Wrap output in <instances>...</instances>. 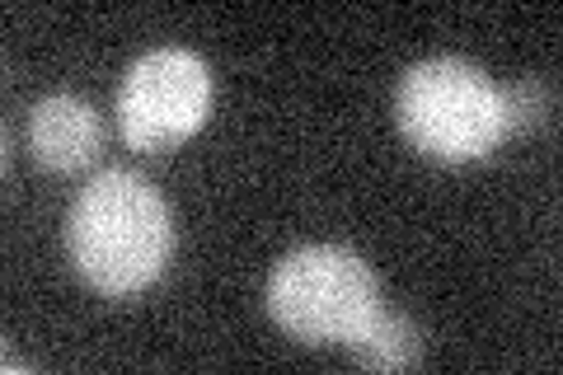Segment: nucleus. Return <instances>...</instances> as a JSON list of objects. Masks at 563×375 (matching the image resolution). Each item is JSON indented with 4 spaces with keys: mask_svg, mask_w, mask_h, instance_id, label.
Segmentation results:
<instances>
[{
    "mask_svg": "<svg viewBox=\"0 0 563 375\" xmlns=\"http://www.w3.org/2000/svg\"><path fill=\"white\" fill-rule=\"evenodd\" d=\"M66 254L99 296H136L174 258V211L146 174L103 169L66 211Z\"/></svg>",
    "mask_w": 563,
    "mask_h": 375,
    "instance_id": "obj_1",
    "label": "nucleus"
},
{
    "mask_svg": "<svg viewBox=\"0 0 563 375\" xmlns=\"http://www.w3.org/2000/svg\"><path fill=\"white\" fill-rule=\"evenodd\" d=\"M395 122L413 151L446 159V165L484 159L507 141L503 89L461 57L418 62L399 80Z\"/></svg>",
    "mask_w": 563,
    "mask_h": 375,
    "instance_id": "obj_2",
    "label": "nucleus"
},
{
    "mask_svg": "<svg viewBox=\"0 0 563 375\" xmlns=\"http://www.w3.org/2000/svg\"><path fill=\"white\" fill-rule=\"evenodd\" d=\"M268 315L310 348H352L380 315L376 273L343 244L291 249L268 277Z\"/></svg>",
    "mask_w": 563,
    "mask_h": 375,
    "instance_id": "obj_3",
    "label": "nucleus"
},
{
    "mask_svg": "<svg viewBox=\"0 0 563 375\" xmlns=\"http://www.w3.org/2000/svg\"><path fill=\"white\" fill-rule=\"evenodd\" d=\"M211 113V70L188 47H155L118 85V132L141 155L179 151Z\"/></svg>",
    "mask_w": 563,
    "mask_h": 375,
    "instance_id": "obj_4",
    "label": "nucleus"
},
{
    "mask_svg": "<svg viewBox=\"0 0 563 375\" xmlns=\"http://www.w3.org/2000/svg\"><path fill=\"white\" fill-rule=\"evenodd\" d=\"M103 151V122L76 95H47L29 113V155L47 174H85Z\"/></svg>",
    "mask_w": 563,
    "mask_h": 375,
    "instance_id": "obj_5",
    "label": "nucleus"
},
{
    "mask_svg": "<svg viewBox=\"0 0 563 375\" xmlns=\"http://www.w3.org/2000/svg\"><path fill=\"white\" fill-rule=\"evenodd\" d=\"M347 352H352V362L366 366V371H409L422 356V338L404 315L380 306V315L366 324V333Z\"/></svg>",
    "mask_w": 563,
    "mask_h": 375,
    "instance_id": "obj_6",
    "label": "nucleus"
},
{
    "mask_svg": "<svg viewBox=\"0 0 563 375\" xmlns=\"http://www.w3.org/2000/svg\"><path fill=\"white\" fill-rule=\"evenodd\" d=\"M503 113H507V136L526 132V128H540L550 118V85L540 76H526L512 89H503Z\"/></svg>",
    "mask_w": 563,
    "mask_h": 375,
    "instance_id": "obj_7",
    "label": "nucleus"
}]
</instances>
